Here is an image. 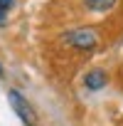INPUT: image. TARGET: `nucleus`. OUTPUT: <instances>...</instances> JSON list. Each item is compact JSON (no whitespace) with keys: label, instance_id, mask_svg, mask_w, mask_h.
Masks as SVG:
<instances>
[{"label":"nucleus","instance_id":"f257e3e1","mask_svg":"<svg viewBox=\"0 0 123 126\" xmlns=\"http://www.w3.org/2000/svg\"><path fill=\"white\" fill-rule=\"evenodd\" d=\"M62 42L72 49H79V52H91L98 47L101 35L94 27H74V30H67L62 35Z\"/></svg>","mask_w":123,"mask_h":126},{"label":"nucleus","instance_id":"f03ea898","mask_svg":"<svg viewBox=\"0 0 123 126\" xmlns=\"http://www.w3.org/2000/svg\"><path fill=\"white\" fill-rule=\"evenodd\" d=\"M8 101H10L12 111L20 116V121H22L25 126H37V114H35L32 104H30L17 89H10V92H8Z\"/></svg>","mask_w":123,"mask_h":126},{"label":"nucleus","instance_id":"7ed1b4c3","mask_svg":"<svg viewBox=\"0 0 123 126\" xmlns=\"http://www.w3.org/2000/svg\"><path fill=\"white\" fill-rule=\"evenodd\" d=\"M106 84H108V74H106L103 69H91V72L84 74V87H86L89 92H98V89H103Z\"/></svg>","mask_w":123,"mask_h":126},{"label":"nucleus","instance_id":"20e7f679","mask_svg":"<svg viewBox=\"0 0 123 126\" xmlns=\"http://www.w3.org/2000/svg\"><path fill=\"white\" fill-rule=\"evenodd\" d=\"M81 3H84V8L91 10V13H108V10L116 8L118 0H81Z\"/></svg>","mask_w":123,"mask_h":126},{"label":"nucleus","instance_id":"39448f33","mask_svg":"<svg viewBox=\"0 0 123 126\" xmlns=\"http://www.w3.org/2000/svg\"><path fill=\"white\" fill-rule=\"evenodd\" d=\"M12 5H15V0H0V25H5L8 13L12 10Z\"/></svg>","mask_w":123,"mask_h":126},{"label":"nucleus","instance_id":"423d86ee","mask_svg":"<svg viewBox=\"0 0 123 126\" xmlns=\"http://www.w3.org/2000/svg\"><path fill=\"white\" fill-rule=\"evenodd\" d=\"M0 77H3V64H0Z\"/></svg>","mask_w":123,"mask_h":126}]
</instances>
